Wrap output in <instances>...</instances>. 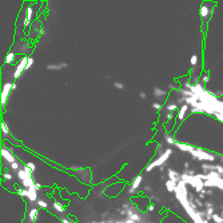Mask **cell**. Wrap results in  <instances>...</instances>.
<instances>
[{
  "label": "cell",
  "instance_id": "34",
  "mask_svg": "<svg viewBox=\"0 0 223 223\" xmlns=\"http://www.w3.org/2000/svg\"><path fill=\"white\" fill-rule=\"evenodd\" d=\"M32 64H34V58H28V64H27V68L25 69H30L32 67Z\"/></svg>",
  "mask_w": 223,
  "mask_h": 223
},
{
  "label": "cell",
  "instance_id": "1",
  "mask_svg": "<svg viewBox=\"0 0 223 223\" xmlns=\"http://www.w3.org/2000/svg\"><path fill=\"white\" fill-rule=\"evenodd\" d=\"M171 154H173V150H171V148H166L162 155H159V156H158V158H156L155 160H152V162L150 163L147 167H146V171H151V170H154L155 167H162L163 164H164V163L167 162V160L170 159Z\"/></svg>",
  "mask_w": 223,
  "mask_h": 223
},
{
  "label": "cell",
  "instance_id": "2",
  "mask_svg": "<svg viewBox=\"0 0 223 223\" xmlns=\"http://www.w3.org/2000/svg\"><path fill=\"white\" fill-rule=\"evenodd\" d=\"M191 155H192L194 159H198V160H206V162H214L215 160V155L203 151L202 148H195L191 152Z\"/></svg>",
  "mask_w": 223,
  "mask_h": 223
},
{
  "label": "cell",
  "instance_id": "38",
  "mask_svg": "<svg viewBox=\"0 0 223 223\" xmlns=\"http://www.w3.org/2000/svg\"><path fill=\"white\" fill-rule=\"evenodd\" d=\"M171 119H174V114L173 112H167V120H171Z\"/></svg>",
  "mask_w": 223,
  "mask_h": 223
},
{
  "label": "cell",
  "instance_id": "3",
  "mask_svg": "<svg viewBox=\"0 0 223 223\" xmlns=\"http://www.w3.org/2000/svg\"><path fill=\"white\" fill-rule=\"evenodd\" d=\"M27 64H28V58L27 56H23L20 59L19 64H17L15 72H13V78H15V79L20 78V75L23 74V71H25V68H27Z\"/></svg>",
  "mask_w": 223,
  "mask_h": 223
},
{
  "label": "cell",
  "instance_id": "23",
  "mask_svg": "<svg viewBox=\"0 0 223 223\" xmlns=\"http://www.w3.org/2000/svg\"><path fill=\"white\" fill-rule=\"evenodd\" d=\"M213 221L215 223H223V217L222 215H218V214H214L213 215Z\"/></svg>",
  "mask_w": 223,
  "mask_h": 223
},
{
  "label": "cell",
  "instance_id": "15",
  "mask_svg": "<svg viewBox=\"0 0 223 223\" xmlns=\"http://www.w3.org/2000/svg\"><path fill=\"white\" fill-rule=\"evenodd\" d=\"M152 92H154V95L156 98H163L167 95V91L163 90V88H159V87H155V88L152 90Z\"/></svg>",
  "mask_w": 223,
  "mask_h": 223
},
{
  "label": "cell",
  "instance_id": "26",
  "mask_svg": "<svg viewBox=\"0 0 223 223\" xmlns=\"http://www.w3.org/2000/svg\"><path fill=\"white\" fill-rule=\"evenodd\" d=\"M166 108L169 110L170 112H173V111H175V110L178 108V104H175V103H171V104H166Z\"/></svg>",
  "mask_w": 223,
  "mask_h": 223
},
{
  "label": "cell",
  "instance_id": "14",
  "mask_svg": "<svg viewBox=\"0 0 223 223\" xmlns=\"http://www.w3.org/2000/svg\"><path fill=\"white\" fill-rule=\"evenodd\" d=\"M21 184H23V187H25V188H31V187H35V182H34V179H32V177H28L25 180H23L21 182Z\"/></svg>",
  "mask_w": 223,
  "mask_h": 223
},
{
  "label": "cell",
  "instance_id": "21",
  "mask_svg": "<svg viewBox=\"0 0 223 223\" xmlns=\"http://www.w3.org/2000/svg\"><path fill=\"white\" fill-rule=\"evenodd\" d=\"M163 138H164V140H166L169 144H174V146H175V143H177V142L174 140V138L171 136V135H169V134H164Z\"/></svg>",
  "mask_w": 223,
  "mask_h": 223
},
{
  "label": "cell",
  "instance_id": "4",
  "mask_svg": "<svg viewBox=\"0 0 223 223\" xmlns=\"http://www.w3.org/2000/svg\"><path fill=\"white\" fill-rule=\"evenodd\" d=\"M12 86L13 83H6L4 86H3V90H2V98H0V103H2V106L4 107L6 103H7V99H8V95L9 92L12 91Z\"/></svg>",
  "mask_w": 223,
  "mask_h": 223
},
{
  "label": "cell",
  "instance_id": "28",
  "mask_svg": "<svg viewBox=\"0 0 223 223\" xmlns=\"http://www.w3.org/2000/svg\"><path fill=\"white\" fill-rule=\"evenodd\" d=\"M114 87L115 88H118V90H124V87L126 86H124L123 83H120V82H114Z\"/></svg>",
  "mask_w": 223,
  "mask_h": 223
},
{
  "label": "cell",
  "instance_id": "18",
  "mask_svg": "<svg viewBox=\"0 0 223 223\" xmlns=\"http://www.w3.org/2000/svg\"><path fill=\"white\" fill-rule=\"evenodd\" d=\"M32 15H34V7L32 6H30L27 8V12H25V19L24 20H28V21H31V19H32Z\"/></svg>",
  "mask_w": 223,
  "mask_h": 223
},
{
  "label": "cell",
  "instance_id": "42",
  "mask_svg": "<svg viewBox=\"0 0 223 223\" xmlns=\"http://www.w3.org/2000/svg\"><path fill=\"white\" fill-rule=\"evenodd\" d=\"M183 167H184V170H186V171H188V169H190V163H188V162H186V163L183 164Z\"/></svg>",
  "mask_w": 223,
  "mask_h": 223
},
{
  "label": "cell",
  "instance_id": "48",
  "mask_svg": "<svg viewBox=\"0 0 223 223\" xmlns=\"http://www.w3.org/2000/svg\"><path fill=\"white\" fill-rule=\"evenodd\" d=\"M144 190H146V191H151V186H146Z\"/></svg>",
  "mask_w": 223,
  "mask_h": 223
},
{
  "label": "cell",
  "instance_id": "20",
  "mask_svg": "<svg viewBox=\"0 0 223 223\" xmlns=\"http://www.w3.org/2000/svg\"><path fill=\"white\" fill-rule=\"evenodd\" d=\"M0 127H2V134L4 135V136H9V130H8V127H7L6 122L0 123Z\"/></svg>",
  "mask_w": 223,
  "mask_h": 223
},
{
  "label": "cell",
  "instance_id": "39",
  "mask_svg": "<svg viewBox=\"0 0 223 223\" xmlns=\"http://www.w3.org/2000/svg\"><path fill=\"white\" fill-rule=\"evenodd\" d=\"M72 170L74 171H84L86 169H83V167H72Z\"/></svg>",
  "mask_w": 223,
  "mask_h": 223
},
{
  "label": "cell",
  "instance_id": "11",
  "mask_svg": "<svg viewBox=\"0 0 223 223\" xmlns=\"http://www.w3.org/2000/svg\"><path fill=\"white\" fill-rule=\"evenodd\" d=\"M68 64L67 63H59V64H47V69L50 71H60L63 68H67Z\"/></svg>",
  "mask_w": 223,
  "mask_h": 223
},
{
  "label": "cell",
  "instance_id": "41",
  "mask_svg": "<svg viewBox=\"0 0 223 223\" xmlns=\"http://www.w3.org/2000/svg\"><path fill=\"white\" fill-rule=\"evenodd\" d=\"M42 187H43V186H42V183H38V182H36V183H35V188H36V190H40Z\"/></svg>",
  "mask_w": 223,
  "mask_h": 223
},
{
  "label": "cell",
  "instance_id": "31",
  "mask_svg": "<svg viewBox=\"0 0 223 223\" xmlns=\"http://www.w3.org/2000/svg\"><path fill=\"white\" fill-rule=\"evenodd\" d=\"M190 61H191L192 65H196V63H198V56H196V55H192V56H191V60H190Z\"/></svg>",
  "mask_w": 223,
  "mask_h": 223
},
{
  "label": "cell",
  "instance_id": "5",
  "mask_svg": "<svg viewBox=\"0 0 223 223\" xmlns=\"http://www.w3.org/2000/svg\"><path fill=\"white\" fill-rule=\"evenodd\" d=\"M126 214H127V217H128V219H131V221H134L135 223H138V222H140V221H142V215L139 214L136 210H135V207L127 208V210H126Z\"/></svg>",
  "mask_w": 223,
  "mask_h": 223
},
{
  "label": "cell",
  "instance_id": "33",
  "mask_svg": "<svg viewBox=\"0 0 223 223\" xmlns=\"http://www.w3.org/2000/svg\"><path fill=\"white\" fill-rule=\"evenodd\" d=\"M3 178H4L6 180H12L13 177H12V175H11L9 173H4V174H3Z\"/></svg>",
  "mask_w": 223,
  "mask_h": 223
},
{
  "label": "cell",
  "instance_id": "40",
  "mask_svg": "<svg viewBox=\"0 0 223 223\" xmlns=\"http://www.w3.org/2000/svg\"><path fill=\"white\" fill-rule=\"evenodd\" d=\"M148 211H150V213H152V211H155V207H154V204H150V206H148Z\"/></svg>",
  "mask_w": 223,
  "mask_h": 223
},
{
  "label": "cell",
  "instance_id": "45",
  "mask_svg": "<svg viewBox=\"0 0 223 223\" xmlns=\"http://www.w3.org/2000/svg\"><path fill=\"white\" fill-rule=\"evenodd\" d=\"M204 206H206V207H214L211 202H206V203H204Z\"/></svg>",
  "mask_w": 223,
  "mask_h": 223
},
{
  "label": "cell",
  "instance_id": "9",
  "mask_svg": "<svg viewBox=\"0 0 223 223\" xmlns=\"http://www.w3.org/2000/svg\"><path fill=\"white\" fill-rule=\"evenodd\" d=\"M140 183H142V175H138V177L134 179L132 186H131V188L128 190V192L130 194H135V192H136V190H138V187L140 186Z\"/></svg>",
  "mask_w": 223,
  "mask_h": 223
},
{
  "label": "cell",
  "instance_id": "25",
  "mask_svg": "<svg viewBox=\"0 0 223 223\" xmlns=\"http://www.w3.org/2000/svg\"><path fill=\"white\" fill-rule=\"evenodd\" d=\"M36 203H38V206H39L40 208H47V207H48V204H47V202H46V200H43V199H39Z\"/></svg>",
  "mask_w": 223,
  "mask_h": 223
},
{
  "label": "cell",
  "instance_id": "44",
  "mask_svg": "<svg viewBox=\"0 0 223 223\" xmlns=\"http://www.w3.org/2000/svg\"><path fill=\"white\" fill-rule=\"evenodd\" d=\"M151 200H154V202H159V198L156 195H152L151 196Z\"/></svg>",
  "mask_w": 223,
  "mask_h": 223
},
{
  "label": "cell",
  "instance_id": "37",
  "mask_svg": "<svg viewBox=\"0 0 223 223\" xmlns=\"http://www.w3.org/2000/svg\"><path fill=\"white\" fill-rule=\"evenodd\" d=\"M139 96H140L142 99H146V98H147V94L143 92V91H140V92H139Z\"/></svg>",
  "mask_w": 223,
  "mask_h": 223
},
{
  "label": "cell",
  "instance_id": "27",
  "mask_svg": "<svg viewBox=\"0 0 223 223\" xmlns=\"http://www.w3.org/2000/svg\"><path fill=\"white\" fill-rule=\"evenodd\" d=\"M17 192H19V195L25 196V198L28 196V190L27 188H20V190H17Z\"/></svg>",
  "mask_w": 223,
  "mask_h": 223
},
{
  "label": "cell",
  "instance_id": "22",
  "mask_svg": "<svg viewBox=\"0 0 223 223\" xmlns=\"http://www.w3.org/2000/svg\"><path fill=\"white\" fill-rule=\"evenodd\" d=\"M13 59H15V54H13V52H8V55L6 56V64L12 63Z\"/></svg>",
  "mask_w": 223,
  "mask_h": 223
},
{
  "label": "cell",
  "instance_id": "10",
  "mask_svg": "<svg viewBox=\"0 0 223 223\" xmlns=\"http://www.w3.org/2000/svg\"><path fill=\"white\" fill-rule=\"evenodd\" d=\"M28 200L30 202H38V190H36L35 187H31V188H28Z\"/></svg>",
  "mask_w": 223,
  "mask_h": 223
},
{
  "label": "cell",
  "instance_id": "29",
  "mask_svg": "<svg viewBox=\"0 0 223 223\" xmlns=\"http://www.w3.org/2000/svg\"><path fill=\"white\" fill-rule=\"evenodd\" d=\"M152 108H155L156 111H160V110H162V104L158 103V102H155V103H152Z\"/></svg>",
  "mask_w": 223,
  "mask_h": 223
},
{
  "label": "cell",
  "instance_id": "51",
  "mask_svg": "<svg viewBox=\"0 0 223 223\" xmlns=\"http://www.w3.org/2000/svg\"><path fill=\"white\" fill-rule=\"evenodd\" d=\"M222 162H223V156H222Z\"/></svg>",
  "mask_w": 223,
  "mask_h": 223
},
{
  "label": "cell",
  "instance_id": "36",
  "mask_svg": "<svg viewBox=\"0 0 223 223\" xmlns=\"http://www.w3.org/2000/svg\"><path fill=\"white\" fill-rule=\"evenodd\" d=\"M202 192H204L206 195H213V190H206V188H204Z\"/></svg>",
  "mask_w": 223,
  "mask_h": 223
},
{
  "label": "cell",
  "instance_id": "17",
  "mask_svg": "<svg viewBox=\"0 0 223 223\" xmlns=\"http://www.w3.org/2000/svg\"><path fill=\"white\" fill-rule=\"evenodd\" d=\"M54 210L56 211V213L63 214L64 211H65V208H64V206H63L61 203H59V202H54Z\"/></svg>",
  "mask_w": 223,
  "mask_h": 223
},
{
  "label": "cell",
  "instance_id": "8",
  "mask_svg": "<svg viewBox=\"0 0 223 223\" xmlns=\"http://www.w3.org/2000/svg\"><path fill=\"white\" fill-rule=\"evenodd\" d=\"M175 146H177V147H178L179 150H180V151L190 152V154H191L194 150H195V147H192L191 144H187V143H180V142H177V143H175Z\"/></svg>",
  "mask_w": 223,
  "mask_h": 223
},
{
  "label": "cell",
  "instance_id": "6",
  "mask_svg": "<svg viewBox=\"0 0 223 223\" xmlns=\"http://www.w3.org/2000/svg\"><path fill=\"white\" fill-rule=\"evenodd\" d=\"M2 156H3V159H6V162H8V163H11V164L16 162V158L13 156L12 152H11L9 150L4 148V147L2 148Z\"/></svg>",
  "mask_w": 223,
  "mask_h": 223
},
{
  "label": "cell",
  "instance_id": "35",
  "mask_svg": "<svg viewBox=\"0 0 223 223\" xmlns=\"http://www.w3.org/2000/svg\"><path fill=\"white\" fill-rule=\"evenodd\" d=\"M202 82H203V83H208V82H210V75H208V74L203 75V78H202Z\"/></svg>",
  "mask_w": 223,
  "mask_h": 223
},
{
  "label": "cell",
  "instance_id": "43",
  "mask_svg": "<svg viewBox=\"0 0 223 223\" xmlns=\"http://www.w3.org/2000/svg\"><path fill=\"white\" fill-rule=\"evenodd\" d=\"M199 199H202V200L206 199V194H204V192H200V194H199Z\"/></svg>",
  "mask_w": 223,
  "mask_h": 223
},
{
  "label": "cell",
  "instance_id": "16",
  "mask_svg": "<svg viewBox=\"0 0 223 223\" xmlns=\"http://www.w3.org/2000/svg\"><path fill=\"white\" fill-rule=\"evenodd\" d=\"M38 215H39V208H32L30 213H28V218H30L31 222H36Z\"/></svg>",
  "mask_w": 223,
  "mask_h": 223
},
{
  "label": "cell",
  "instance_id": "13",
  "mask_svg": "<svg viewBox=\"0 0 223 223\" xmlns=\"http://www.w3.org/2000/svg\"><path fill=\"white\" fill-rule=\"evenodd\" d=\"M177 187H178V183H175L174 180H167L166 182V190L167 191H170V192H175V190H177Z\"/></svg>",
  "mask_w": 223,
  "mask_h": 223
},
{
  "label": "cell",
  "instance_id": "30",
  "mask_svg": "<svg viewBox=\"0 0 223 223\" xmlns=\"http://www.w3.org/2000/svg\"><path fill=\"white\" fill-rule=\"evenodd\" d=\"M9 167H11V170H13V171H19V163H17V162L12 163Z\"/></svg>",
  "mask_w": 223,
  "mask_h": 223
},
{
  "label": "cell",
  "instance_id": "46",
  "mask_svg": "<svg viewBox=\"0 0 223 223\" xmlns=\"http://www.w3.org/2000/svg\"><path fill=\"white\" fill-rule=\"evenodd\" d=\"M124 223H135V222H134V221H131V219H128V218H127V219H124Z\"/></svg>",
  "mask_w": 223,
  "mask_h": 223
},
{
  "label": "cell",
  "instance_id": "19",
  "mask_svg": "<svg viewBox=\"0 0 223 223\" xmlns=\"http://www.w3.org/2000/svg\"><path fill=\"white\" fill-rule=\"evenodd\" d=\"M208 13H210V11H208L207 6H202V7H200V16H202L203 19H206V17L208 16Z\"/></svg>",
  "mask_w": 223,
  "mask_h": 223
},
{
  "label": "cell",
  "instance_id": "24",
  "mask_svg": "<svg viewBox=\"0 0 223 223\" xmlns=\"http://www.w3.org/2000/svg\"><path fill=\"white\" fill-rule=\"evenodd\" d=\"M25 167H27L31 173H35L36 171V166H35V163H32V162H28L27 164H25Z\"/></svg>",
  "mask_w": 223,
  "mask_h": 223
},
{
  "label": "cell",
  "instance_id": "7",
  "mask_svg": "<svg viewBox=\"0 0 223 223\" xmlns=\"http://www.w3.org/2000/svg\"><path fill=\"white\" fill-rule=\"evenodd\" d=\"M167 177H169L170 180H174L175 183H179V182H180V174H179L178 171L173 170V169L167 170Z\"/></svg>",
  "mask_w": 223,
  "mask_h": 223
},
{
  "label": "cell",
  "instance_id": "32",
  "mask_svg": "<svg viewBox=\"0 0 223 223\" xmlns=\"http://www.w3.org/2000/svg\"><path fill=\"white\" fill-rule=\"evenodd\" d=\"M194 203H195L198 207H203V202H202V199H198V198H195V199H194Z\"/></svg>",
  "mask_w": 223,
  "mask_h": 223
},
{
  "label": "cell",
  "instance_id": "50",
  "mask_svg": "<svg viewBox=\"0 0 223 223\" xmlns=\"http://www.w3.org/2000/svg\"><path fill=\"white\" fill-rule=\"evenodd\" d=\"M222 217H223V210H222Z\"/></svg>",
  "mask_w": 223,
  "mask_h": 223
},
{
  "label": "cell",
  "instance_id": "47",
  "mask_svg": "<svg viewBox=\"0 0 223 223\" xmlns=\"http://www.w3.org/2000/svg\"><path fill=\"white\" fill-rule=\"evenodd\" d=\"M61 223H74V222L68 221V219H61Z\"/></svg>",
  "mask_w": 223,
  "mask_h": 223
},
{
  "label": "cell",
  "instance_id": "49",
  "mask_svg": "<svg viewBox=\"0 0 223 223\" xmlns=\"http://www.w3.org/2000/svg\"><path fill=\"white\" fill-rule=\"evenodd\" d=\"M98 223H112V222H98Z\"/></svg>",
  "mask_w": 223,
  "mask_h": 223
},
{
  "label": "cell",
  "instance_id": "12",
  "mask_svg": "<svg viewBox=\"0 0 223 223\" xmlns=\"http://www.w3.org/2000/svg\"><path fill=\"white\" fill-rule=\"evenodd\" d=\"M188 108H190V106H187V104H183L180 107V110H179V112H178V119L179 120H183L184 119V116H186V114H187Z\"/></svg>",
  "mask_w": 223,
  "mask_h": 223
}]
</instances>
